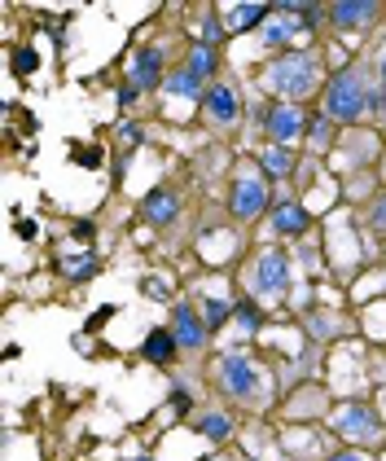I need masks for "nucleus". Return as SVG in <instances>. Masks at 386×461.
Masks as SVG:
<instances>
[{"mask_svg":"<svg viewBox=\"0 0 386 461\" xmlns=\"http://www.w3.org/2000/svg\"><path fill=\"white\" fill-rule=\"evenodd\" d=\"M316 57L312 53H285L268 66V88L285 93V97H308L316 88Z\"/></svg>","mask_w":386,"mask_h":461,"instance_id":"f257e3e1","label":"nucleus"},{"mask_svg":"<svg viewBox=\"0 0 386 461\" xmlns=\"http://www.w3.org/2000/svg\"><path fill=\"white\" fill-rule=\"evenodd\" d=\"M365 105H369V88L360 84V75H356V71H338L330 80V88H325V110H330V119L351 123V119L365 114Z\"/></svg>","mask_w":386,"mask_h":461,"instance_id":"f03ea898","label":"nucleus"},{"mask_svg":"<svg viewBox=\"0 0 386 461\" xmlns=\"http://www.w3.org/2000/svg\"><path fill=\"white\" fill-rule=\"evenodd\" d=\"M250 286L259 290V295H285V286H290V259L281 256V251H264L259 264H255V272H250Z\"/></svg>","mask_w":386,"mask_h":461,"instance_id":"7ed1b4c3","label":"nucleus"},{"mask_svg":"<svg viewBox=\"0 0 386 461\" xmlns=\"http://www.w3.org/2000/svg\"><path fill=\"white\" fill-rule=\"evenodd\" d=\"M220 382H224V391L237 400V396H255V365L242 356V352H233V356H224L220 360Z\"/></svg>","mask_w":386,"mask_h":461,"instance_id":"20e7f679","label":"nucleus"},{"mask_svg":"<svg viewBox=\"0 0 386 461\" xmlns=\"http://www.w3.org/2000/svg\"><path fill=\"white\" fill-rule=\"evenodd\" d=\"M228 206H233V215H242V220L259 215V211L268 206V189H264V180H259V176H237Z\"/></svg>","mask_w":386,"mask_h":461,"instance_id":"39448f33","label":"nucleus"},{"mask_svg":"<svg viewBox=\"0 0 386 461\" xmlns=\"http://www.w3.org/2000/svg\"><path fill=\"white\" fill-rule=\"evenodd\" d=\"M264 128H268V137H273V146H290L299 132H303V110L299 105H273L268 114H264Z\"/></svg>","mask_w":386,"mask_h":461,"instance_id":"423d86ee","label":"nucleus"},{"mask_svg":"<svg viewBox=\"0 0 386 461\" xmlns=\"http://www.w3.org/2000/svg\"><path fill=\"white\" fill-rule=\"evenodd\" d=\"M347 440H374L378 431H382V417L374 409H365V405H347V409L338 413V422H333Z\"/></svg>","mask_w":386,"mask_h":461,"instance_id":"0eeeda50","label":"nucleus"},{"mask_svg":"<svg viewBox=\"0 0 386 461\" xmlns=\"http://www.w3.org/2000/svg\"><path fill=\"white\" fill-rule=\"evenodd\" d=\"M171 321H176V343L180 348H202V339H207V321L193 312L189 304H176V312H171Z\"/></svg>","mask_w":386,"mask_h":461,"instance_id":"6e6552de","label":"nucleus"},{"mask_svg":"<svg viewBox=\"0 0 386 461\" xmlns=\"http://www.w3.org/2000/svg\"><path fill=\"white\" fill-rule=\"evenodd\" d=\"M330 18L338 27H369L378 18V4L374 0H342V4H330Z\"/></svg>","mask_w":386,"mask_h":461,"instance_id":"1a4fd4ad","label":"nucleus"},{"mask_svg":"<svg viewBox=\"0 0 386 461\" xmlns=\"http://www.w3.org/2000/svg\"><path fill=\"white\" fill-rule=\"evenodd\" d=\"M159 75H163V53L159 49H141L136 53V62H132V84L145 93V88H154V84H159Z\"/></svg>","mask_w":386,"mask_h":461,"instance_id":"9d476101","label":"nucleus"},{"mask_svg":"<svg viewBox=\"0 0 386 461\" xmlns=\"http://www.w3.org/2000/svg\"><path fill=\"white\" fill-rule=\"evenodd\" d=\"M273 229H276V233H285V238L308 233V211H303L299 203H281L273 211Z\"/></svg>","mask_w":386,"mask_h":461,"instance_id":"9b49d317","label":"nucleus"},{"mask_svg":"<svg viewBox=\"0 0 386 461\" xmlns=\"http://www.w3.org/2000/svg\"><path fill=\"white\" fill-rule=\"evenodd\" d=\"M141 211H145V220H154V224H167V220H176V211H180V203L167 194V189H154L145 203H141Z\"/></svg>","mask_w":386,"mask_h":461,"instance_id":"f8f14e48","label":"nucleus"},{"mask_svg":"<svg viewBox=\"0 0 386 461\" xmlns=\"http://www.w3.org/2000/svg\"><path fill=\"white\" fill-rule=\"evenodd\" d=\"M176 334L171 330H154L150 339H145V360H154V365H167V360L176 356Z\"/></svg>","mask_w":386,"mask_h":461,"instance_id":"ddd939ff","label":"nucleus"},{"mask_svg":"<svg viewBox=\"0 0 386 461\" xmlns=\"http://www.w3.org/2000/svg\"><path fill=\"white\" fill-rule=\"evenodd\" d=\"M207 110H211V119H220V123H228V119L237 114V97H233V88H224V84H216V88H207Z\"/></svg>","mask_w":386,"mask_h":461,"instance_id":"4468645a","label":"nucleus"},{"mask_svg":"<svg viewBox=\"0 0 386 461\" xmlns=\"http://www.w3.org/2000/svg\"><path fill=\"white\" fill-rule=\"evenodd\" d=\"M167 93H176V97H189V102H198V97H207L202 93V80L185 66V71H176L171 80H167Z\"/></svg>","mask_w":386,"mask_h":461,"instance_id":"2eb2a0df","label":"nucleus"},{"mask_svg":"<svg viewBox=\"0 0 386 461\" xmlns=\"http://www.w3.org/2000/svg\"><path fill=\"white\" fill-rule=\"evenodd\" d=\"M294 31H308V22H290V13L281 9V13H276L273 22L264 27V40H268V45H285V40H290Z\"/></svg>","mask_w":386,"mask_h":461,"instance_id":"dca6fc26","label":"nucleus"},{"mask_svg":"<svg viewBox=\"0 0 386 461\" xmlns=\"http://www.w3.org/2000/svg\"><path fill=\"white\" fill-rule=\"evenodd\" d=\"M259 163H264L268 176H290V172H294V158H290L285 146H268V150L259 154Z\"/></svg>","mask_w":386,"mask_h":461,"instance_id":"f3484780","label":"nucleus"},{"mask_svg":"<svg viewBox=\"0 0 386 461\" xmlns=\"http://www.w3.org/2000/svg\"><path fill=\"white\" fill-rule=\"evenodd\" d=\"M264 13H268L264 4H233V9H228V18H233L228 27H233V31H246V27H255Z\"/></svg>","mask_w":386,"mask_h":461,"instance_id":"a211bd4d","label":"nucleus"},{"mask_svg":"<svg viewBox=\"0 0 386 461\" xmlns=\"http://www.w3.org/2000/svg\"><path fill=\"white\" fill-rule=\"evenodd\" d=\"M62 272H66V277H70V281H84V277H93V272H97V256L62 259Z\"/></svg>","mask_w":386,"mask_h":461,"instance_id":"6ab92c4d","label":"nucleus"},{"mask_svg":"<svg viewBox=\"0 0 386 461\" xmlns=\"http://www.w3.org/2000/svg\"><path fill=\"white\" fill-rule=\"evenodd\" d=\"M189 71H193L198 80L211 75V71H216V49H211V45H198V49L189 53Z\"/></svg>","mask_w":386,"mask_h":461,"instance_id":"aec40b11","label":"nucleus"},{"mask_svg":"<svg viewBox=\"0 0 386 461\" xmlns=\"http://www.w3.org/2000/svg\"><path fill=\"white\" fill-rule=\"evenodd\" d=\"M228 431H233V426H228V417H224V413H211V417H202V435H207V440H224Z\"/></svg>","mask_w":386,"mask_h":461,"instance_id":"412c9836","label":"nucleus"},{"mask_svg":"<svg viewBox=\"0 0 386 461\" xmlns=\"http://www.w3.org/2000/svg\"><path fill=\"white\" fill-rule=\"evenodd\" d=\"M237 321H242V330H246V334H255V330H259V307L255 304H237Z\"/></svg>","mask_w":386,"mask_h":461,"instance_id":"4be33fe9","label":"nucleus"},{"mask_svg":"<svg viewBox=\"0 0 386 461\" xmlns=\"http://www.w3.org/2000/svg\"><path fill=\"white\" fill-rule=\"evenodd\" d=\"M224 316H228V304L224 299H207V312H202V321H207V330H216Z\"/></svg>","mask_w":386,"mask_h":461,"instance_id":"5701e85b","label":"nucleus"},{"mask_svg":"<svg viewBox=\"0 0 386 461\" xmlns=\"http://www.w3.org/2000/svg\"><path fill=\"white\" fill-rule=\"evenodd\" d=\"M220 36H224L220 18H207V22H202V45H211V49H216V45H220Z\"/></svg>","mask_w":386,"mask_h":461,"instance_id":"b1692460","label":"nucleus"},{"mask_svg":"<svg viewBox=\"0 0 386 461\" xmlns=\"http://www.w3.org/2000/svg\"><path fill=\"white\" fill-rule=\"evenodd\" d=\"M119 137H123V146H141V141H145V132H141L136 123H123V132H119Z\"/></svg>","mask_w":386,"mask_h":461,"instance_id":"393cba45","label":"nucleus"},{"mask_svg":"<svg viewBox=\"0 0 386 461\" xmlns=\"http://www.w3.org/2000/svg\"><path fill=\"white\" fill-rule=\"evenodd\" d=\"M136 97H141V88H136V84L127 80V84L119 88V105H132V102H136Z\"/></svg>","mask_w":386,"mask_h":461,"instance_id":"a878e982","label":"nucleus"},{"mask_svg":"<svg viewBox=\"0 0 386 461\" xmlns=\"http://www.w3.org/2000/svg\"><path fill=\"white\" fill-rule=\"evenodd\" d=\"M171 409L189 413V391H185V387H176V391H171Z\"/></svg>","mask_w":386,"mask_h":461,"instance_id":"bb28decb","label":"nucleus"},{"mask_svg":"<svg viewBox=\"0 0 386 461\" xmlns=\"http://www.w3.org/2000/svg\"><path fill=\"white\" fill-rule=\"evenodd\" d=\"M75 158H79L84 167H97V158H102V154L97 150H75Z\"/></svg>","mask_w":386,"mask_h":461,"instance_id":"cd10ccee","label":"nucleus"},{"mask_svg":"<svg viewBox=\"0 0 386 461\" xmlns=\"http://www.w3.org/2000/svg\"><path fill=\"white\" fill-rule=\"evenodd\" d=\"M330 461H369L365 453H338V457H330Z\"/></svg>","mask_w":386,"mask_h":461,"instance_id":"c85d7f7f","label":"nucleus"},{"mask_svg":"<svg viewBox=\"0 0 386 461\" xmlns=\"http://www.w3.org/2000/svg\"><path fill=\"white\" fill-rule=\"evenodd\" d=\"M374 220H378V224L386 229V206H378V211H374Z\"/></svg>","mask_w":386,"mask_h":461,"instance_id":"c756f323","label":"nucleus"},{"mask_svg":"<svg viewBox=\"0 0 386 461\" xmlns=\"http://www.w3.org/2000/svg\"><path fill=\"white\" fill-rule=\"evenodd\" d=\"M382 80H386V62H382Z\"/></svg>","mask_w":386,"mask_h":461,"instance_id":"7c9ffc66","label":"nucleus"},{"mask_svg":"<svg viewBox=\"0 0 386 461\" xmlns=\"http://www.w3.org/2000/svg\"><path fill=\"white\" fill-rule=\"evenodd\" d=\"M382 409H386V396H382Z\"/></svg>","mask_w":386,"mask_h":461,"instance_id":"2f4dec72","label":"nucleus"}]
</instances>
